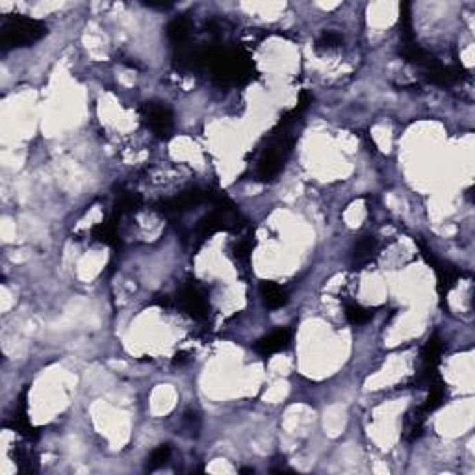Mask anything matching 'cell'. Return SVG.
<instances>
[{
    "instance_id": "1",
    "label": "cell",
    "mask_w": 475,
    "mask_h": 475,
    "mask_svg": "<svg viewBox=\"0 0 475 475\" xmlns=\"http://www.w3.org/2000/svg\"><path fill=\"white\" fill-rule=\"evenodd\" d=\"M47 26L37 19L24 15H8L0 24V47L2 50L30 47L47 36Z\"/></svg>"
},
{
    "instance_id": "2",
    "label": "cell",
    "mask_w": 475,
    "mask_h": 475,
    "mask_svg": "<svg viewBox=\"0 0 475 475\" xmlns=\"http://www.w3.org/2000/svg\"><path fill=\"white\" fill-rule=\"evenodd\" d=\"M286 130L288 128L277 127L271 132L270 145L265 147L264 154H262L259 162L260 181H273L283 171L284 162H286V158L292 152V147H294L295 141L292 136L286 134Z\"/></svg>"
},
{
    "instance_id": "3",
    "label": "cell",
    "mask_w": 475,
    "mask_h": 475,
    "mask_svg": "<svg viewBox=\"0 0 475 475\" xmlns=\"http://www.w3.org/2000/svg\"><path fill=\"white\" fill-rule=\"evenodd\" d=\"M141 117H143L145 125L156 134L158 138L169 139L173 134V112L165 103L160 101H151V103L141 104Z\"/></svg>"
},
{
    "instance_id": "4",
    "label": "cell",
    "mask_w": 475,
    "mask_h": 475,
    "mask_svg": "<svg viewBox=\"0 0 475 475\" xmlns=\"http://www.w3.org/2000/svg\"><path fill=\"white\" fill-rule=\"evenodd\" d=\"M416 243H418V247H420L423 259L427 260V264L431 265V267L434 270V273H436V279H438V294L442 299H445V295L449 294V290L457 284L458 277H461V270L455 267V265L447 264V262H442V260L436 259L433 253V249H429V247L425 245L421 240H418Z\"/></svg>"
},
{
    "instance_id": "5",
    "label": "cell",
    "mask_w": 475,
    "mask_h": 475,
    "mask_svg": "<svg viewBox=\"0 0 475 475\" xmlns=\"http://www.w3.org/2000/svg\"><path fill=\"white\" fill-rule=\"evenodd\" d=\"M210 199V192H205L201 188H190L186 192H182L181 195H176L173 199L162 201L158 203L156 210L163 216H181L184 212L192 210L193 206H199L201 203H205Z\"/></svg>"
},
{
    "instance_id": "6",
    "label": "cell",
    "mask_w": 475,
    "mask_h": 475,
    "mask_svg": "<svg viewBox=\"0 0 475 475\" xmlns=\"http://www.w3.org/2000/svg\"><path fill=\"white\" fill-rule=\"evenodd\" d=\"M440 355H442V342H440L438 334H433L421 351V372L418 377V385L427 386L434 377H438Z\"/></svg>"
},
{
    "instance_id": "7",
    "label": "cell",
    "mask_w": 475,
    "mask_h": 475,
    "mask_svg": "<svg viewBox=\"0 0 475 475\" xmlns=\"http://www.w3.org/2000/svg\"><path fill=\"white\" fill-rule=\"evenodd\" d=\"M179 303H181V307L184 308L193 319L208 318L210 305H208V299H206L205 292L201 288H197V286L186 284V286L181 290V294H179Z\"/></svg>"
},
{
    "instance_id": "8",
    "label": "cell",
    "mask_w": 475,
    "mask_h": 475,
    "mask_svg": "<svg viewBox=\"0 0 475 475\" xmlns=\"http://www.w3.org/2000/svg\"><path fill=\"white\" fill-rule=\"evenodd\" d=\"M260 297H262L264 307L270 308V310L284 307L288 303V292L281 284L273 283V281H262L260 283Z\"/></svg>"
},
{
    "instance_id": "9",
    "label": "cell",
    "mask_w": 475,
    "mask_h": 475,
    "mask_svg": "<svg viewBox=\"0 0 475 475\" xmlns=\"http://www.w3.org/2000/svg\"><path fill=\"white\" fill-rule=\"evenodd\" d=\"M288 342H290L288 329H277V331H273L271 334H267V336L260 338L259 342H256V345H254V349H256L262 356H270V355H273V353L283 351V349L288 345Z\"/></svg>"
},
{
    "instance_id": "10",
    "label": "cell",
    "mask_w": 475,
    "mask_h": 475,
    "mask_svg": "<svg viewBox=\"0 0 475 475\" xmlns=\"http://www.w3.org/2000/svg\"><path fill=\"white\" fill-rule=\"evenodd\" d=\"M12 418H13V423H6L8 427L15 429L19 434H23L24 438H28V440L37 438V433L30 425L28 418H26V390L21 392V396H19V401H17V407H15V414H13Z\"/></svg>"
},
{
    "instance_id": "11",
    "label": "cell",
    "mask_w": 475,
    "mask_h": 475,
    "mask_svg": "<svg viewBox=\"0 0 475 475\" xmlns=\"http://www.w3.org/2000/svg\"><path fill=\"white\" fill-rule=\"evenodd\" d=\"M375 253H377V240H375V236H362L361 240L355 243V247H353V264H355V267H362V265L370 264L373 256H375Z\"/></svg>"
},
{
    "instance_id": "12",
    "label": "cell",
    "mask_w": 475,
    "mask_h": 475,
    "mask_svg": "<svg viewBox=\"0 0 475 475\" xmlns=\"http://www.w3.org/2000/svg\"><path fill=\"white\" fill-rule=\"evenodd\" d=\"M141 205H143V199H141V195L136 192H123L119 193V197L115 199L114 203V217H123L127 216V214H134V212H138L139 208H141Z\"/></svg>"
},
{
    "instance_id": "13",
    "label": "cell",
    "mask_w": 475,
    "mask_h": 475,
    "mask_svg": "<svg viewBox=\"0 0 475 475\" xmlns=\"http://www.w3.org/2000/svg\"><path fill=\"white\" fill-rule=\"evenodd\" d=\"M91 234L97 241L101 243H106V245L117 247L119 245V234H117V217H110L106 221H103L101 225H97L95 229L91 230Z\"/></svg>"
},
{
    "instance_id": "14",
    "label": "cell",
    "mask_w": 475,
    "mask_h": 475,
    "mask_svg": "<svg viewBox=\"0 0 475 475\" xmlns=\"http://www.w3.org/2000/svg\"><path fill=\"white\" fill-rule=\"evenodd\" d=\"M190 30H192V23L188 21V17H176L168 24V37L169 41L173 43L174 47L186 45L188 37H190Z\"/></svg>"
},
{
    "instance_id": "15",
    "label": "cell",
    "mask_w": 475,
    "mask_h": 475,
    "mask_svg": "<svg viewBox=\"0 0 475 475\" xmlns=\"http://www.w3.org/2000/svg\"><path fill=\"white\" fill-rule=\"evenodd\" d=\"M427 386H429V396H427V399H425L423 407H420L425 414H429V412H433V410L438 409L440 405L444 403V397H445V385L442 383V379H440V375L438 377H434Z\"/></svg>"
},
{
    "instance_id": "16",
    "label": "cell",
    "mask_w": 475,
    "mask_h": 475,
    "mask_svg": "<svg viewBox=\"0 0 475 475\" xmlns=\"http://www.w3.org/2000/svg\"><path fill=\"white\" fill-rule=\"evenodd\" d=\"M15 463L21 474H36L37 472V457L26 447L15 449Z\"/></svg>"
},
{
    "instance_id": "17",
    "label": "cell",
    "mask_w": 475,
    "mask_h": 475,
    "mask_svg": "<svg viewBox=\"0 0 475 475\" xmlns=\"http://www.w3.org/2000/svg\"><path fill=\"white\" fill-rule=\"evenodd\" d=\"M345 318L351 325H364L373 318V310L356 303H345Z\"/></svg>"
},
{
    "instance_id": "18",
    "label": "cell",
    "mask_w": 475,
    "mask_h": 475,
    "mask_svg": "<svg viewBox=\"0 0 475 475\" xmlns=\"http://www.w3.org/2000/svg\"><path fill=\"white\" fill-rule=\"evenodd\" d=\"M169 458H171V445H158L156 449H154V452L149 455V458H147V469H149V472H154V469L162 468L163 464H168Z\"/></svg>"
},
{
    "instance_id": "19",
    "label": "cell",
    "mask_w": 475,
    "mask_h": 475,
    "mask_svg": "<svg viewBox=\"0 0 475 475\" xmlns=\"http://www.w3.org/2000/svg\"><path fill=\"white\" fill-rule=\"evenodd\" d=\"M253 247H254V241L253 240H241L238 241L234 245V256L238 260H249V256H251V253H253Z\"/></svg>"
},
{
    "instance_id": "20",
    "label": "cell",
    "mask_w": 475,
    "mask_h": 475,
    "mask_svg": "<svg viewBox=\"0 0 475 475\" xmlns=\"http://www.w3.org/2000/svg\"><path fill=\"white\" fill-rule=\"evenodd\" d=\"M343 43V37L342 34H338V32L334 30H329V32H323V36L319 37V45L321 47H338V45H342Z\"/></svg>"
},
{
    "instance_id": "21",
    "label": "cell",
    "mask_w": 475,
    "mask_h": 475,
    "mask_svg": "<svg viewBox=\"0 0 475 475\" xmlns=\"http://www.w3.org/2000/svg\"><path fill=\"white\" fill-rule=\"evenodd\" d=\"M184 421H186L188 429L192 431V436H197L199 429H201V420H199L197 412H192V410H188L186 416H184Z\"/></svg>"
},
{
    "instance_id": "22",
    "label": "cell",
    "mask_w": 475,
    "mask_h": 475,
    "mask_svg": "<svg viewBox=\"0 0 475 475\" xmlns=\"http://www.w3.org/2000/svg\"><path fill=\"white\" fill-rule=\"evenodd\" d=\"M240 472H241V474H254L253 468H241Z\"/></svg>"
}]
</instances>
